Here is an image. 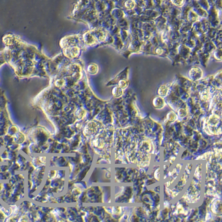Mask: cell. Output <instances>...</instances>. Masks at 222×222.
Returning <instances> with one entry per match:
<instances>
[{
	"label": "cell",
	"instance_id": "cell-1",
	"mask_svg": "<svg viewBox=\"0 0 222 222\" xmlns=\"http://www.w3.org/2000/svg\"><path fill=\"white\" fill-rule=\"evenodd\" d=\"M202 74V70L198 67L192 68L189 72V78L193 80H197L201 79Z\"/></svg>",
	"mask_w": 222,
	"mask_h": 222
},
{
	"label": "cell",
	"instance_id": "cell-2",
	"mask_svg": "<svg viewBox=\"0 0 222 222\" xmlns=\"http://www.w3.org/2000/svg\"><path fill=\"white\" fill-rule=\"evenodd\" d=\"M153 103L154 106L157 108H163L164 105V102L163 99L160 97L155 98L153 100Z\"/></svg>",
	"mask_w": 222,
	"mask_h": 222
},
{
	"label": "cell",
	"instance_id": "cell-3",
	"mask_svg": "<svg viewBox=\"0 0 222 222\" xmlns=\"http://www.w3.org/2000/svg\"><path fill=\"white\" fill-rule=\"evenodd\" d=\"M168 87L166 86H163L158 89V94L162 97H165L168 94Z\"/></svg>",
	"mask_w": 222,
	"mask_h": 222
},
{
	"label": "cell",
	"instance_id": "cell-4",
	"mask_svg": "<svg viewBox=\"0 0 222 222\" xmlns=\"http://www.w3.org/2000/svg\"><path fill=\"white\" fill-rule=\"evenodd\" d=\"M135 3L133 0H127L125 3V7L128 9H132L134 7Z\"/></svg>",
	"mask_w": 222,
	"mask_h": 222
},
{
	"label": "cell",
	"instance_id": "cell-5",
	"mask_svg": "<svg viewBox=\"0 0 222 222\" xmlns=\"http://www.w3.org/2000/svg\"><path fill=\"white\" fill-rule=\"evenodd\" d=\"M113 94L115 97H120L123 94L122 89L121 87H116L113 90Z\"/></svg>",
	"mask_w": 222,
	"mask_h": 222
},
{
	"label": "cell",
	"instance_id": "cell-6",
	"mask_svg": "<svg viewBox=\"0 0 222 222\" xmlns=\"http://www.w3.org/2000/svg\"><path fill=\"white\" fill-rule=\"evenodd\" d=\"M171 1L174 5L180 7L184 4V0H171Z\"/></svg>",
	"mask_w": 222,
	"mask_h": 222
},
{
	"label": "cell",
	"instance_id": "cell-7",
	"mask_svg": "<svg viewBox=\"0 0 222 222\" xmlns=\"http://www.w3.org/2000/svg\"><path fill=\"white\" fill-rule=\"evenodd\" d=\"M119 85L120 87H121V89H126V88L127 87V86H128V83H127V82L126 80H121L119 82Z\"/></svg>",
	"mask_w": 222,
	"mask_h": 222
}]
</instances>
